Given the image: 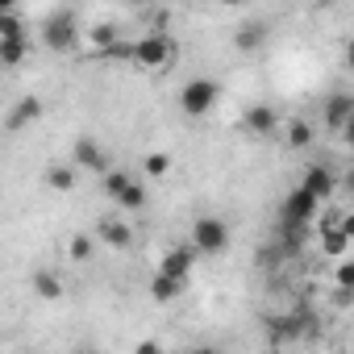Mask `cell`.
<instances>
[{"label":"cell","instance_id":"cell-10","mask_svg":"<svg viewBox=\"0 0 354 354\" xmlns=\"http://www.w3.org/2000/svg\"><path fill=\"white\" fill-rule=\"evenodd\" d=\"M350 238H354V221H350V217H342L333 230H325V234H321V250H325L329 259H346Z\"/></svg>","mask_w":354,"mask_h":354},{"label":"cell","instance_id":"cell-27","mask_svg":"<svg viewBox=\"0 0 354 354\" xmlns=\"http://www.w3.org/2000/svg\"><path fill=\"white\" fill-rule=\"evenodd\" d=\"M133 354H162V346L146 337V342H138V346H133Z\"/></svg>","mask_w":354,"mask_h":354},{"label":"cell","instance_id":"cell-2","mask_svg":"<svg viewBox=\"0 0 354 354\" xmlns=\"http://www.w3.org/2000/svg\"><path fill=\"white\" fill-rule=\"evenodd\" d=\"M217 100H221V84L209 80V75H196V80H188V84L180 88V109H184L188 117H205Z\"/></svg>","mask_w":354,"mask_h":354},{"label":"cell","instance_id":"cell-4","mask_svg":"<svg viewBox=\"0 0 354 354\" xmlns=\"http://www.w3.org/2000/svg\"><path fill=\"white\" fill-rule=\"evenodd\" d=\"M230 246V225L221 217H201L192 225V250L196 254H221Z\"/></svg>","mask_w":354,"mask_h":354},{"label":"cell","instance_id":"cell-14","mask_svg":"<svg viewBox=\"0 0 354 354\" xmlns=\"http://www.w3.org/2000/svg\"><path fill=\"white\" fill-rule=\"evenodd\" d=\"M34 296H38V300H63V296H67L63 275L50 271V267H38V271H34Z\"/></svg>","mask_w":354,"mask_h":354},{"label":"cell","instance_id":"cell-22","mask_svg":"<svg viewBox=\"0 0 354 354\" xmlns=\"http://www.w3.org/2000/svg\"><path fill=\"white\" fill-rule=\"evenodd\" d=\"M92 250H96V242H92L88 234H75V238L67 242V254H71V263H88V259H92Z\"/></svg>","mask_w":354,"mask_h":354},{"label":"cell","instance_id":"cell-8","mask_svg":"<svg viewBox=\"0 0 354 354\" xmlns=\"http://www.w3.org/2000/svg\"><path fill=\"white\" fill-rule=\"evenodd\" d=\"M271 329H275V337H288V342H296V337H313V333H317V317L300 308V313H288V317L271 321Z\"/></svg>","mask_w":354,"mask_h":354},{"label":"cell","instance_id":"cell-26","mask_svg":"<svg viewBox=\"0 0 354 354\" xmlns=\"http://www.w3.org/2000/svg\"><path fill=\"white\" fill-rule=\"evenodd\" d=\"M337 288H354V263H337Z\"/></svg>","mask_w":354,"mask_h":354},{"label":"cell","instance_id":"cell-17","mask_svg":"<svg viewBox=\"0 0 354 354\" xmlns=\"http://www.w3.org/2000/svg\"><path fill=\"white\" fill-rule=\"evenodd\" d=\"M313 138H317V129H313L304 117L288 121V146H292V150H304V146H313Z\"/></svg>","mask_w":354,"mask_h":354},{"label":"cell","instance_id":"cell-13","mask_svg":"<svg viewBox=\"0 0 354 354\" xmlns=\"http://www.w3.org/2000/svg\"><path fill=\"white\" fill-rule=\"evenodd\" d=\"M246 129H250L254 138H271V133L279 129V113H275L271 104H254V109H246Z\"/></svg>","mask_w":354,"mask_h":354},{"label":"cell","instance_id":"cell-29","mask_svg":"<svg viewBox=\"0 0 354 354\" xmlns=\"http://www.w3.org/2000/svg\"><path fill=\"white\" fill-rule=\"evenodd\" d=\"M71 354H100L96 346H80V350H71Z\"/></svg>","mask_w":354,"mask_h":354},{"label":"cell","instance_id":"cell-3","mask_svg":"<svg viewBox=\"0 0 354 354\" xmlns=\"http://www.w3.org/2000/svg\"><path fill=\"white\" fill-rule=\"evenodd\" d=\"M129 59L138 63V67H171V59H175V42L167 38V34H142L133 46H129Z\"/></svg>","mask_w":354,"mask_h":354},{"label":"cell","instance_id":"cell-19","mask_svg":"<svg viewBox=\"0 0 354 354\" xmlns=\"http://www.w3.org/2000/svg\"><path fill=\"white\" fill-rule=\"evenodd\" d=\"M88 42H92V46H100V55H104L109 46H117V42H121V34H117V26H113V21H100V26H92V30H88Z\"/></svg>","mask_w":354,"mask_h":354},{"label":"cell","instance_id":"cell-9","mask_svg":"<svg viewBox=\"0 0 354 354\" xmlns=\"http://www.w3.org/2000/svg\"><path fill=\"white\" fill-rule=\"evenodd\" d=\"M350 121H354V96H350V92H333V96L325 100V125L337 129V133H346Z\"/></svg>","mask_w":354,"mask_h":354},{"label":"cell","instance_id":"cell-6","mask_svg":"<svg viewBox=\"0 0 354 354\" xmlns=\"http://www.w3.org/2000/svg\"><path fill=\"white\" fill-rule=\"evenodd\" d=\"M71 167H88V171H96V175H104L113 162H109V154H104V146L92 138V133H84L80 142H75V150H71Z\"/></svg>","mask_w":354,"mask_h":354},{"label":"cell","instance_id":"cell-5","mask_svg":"<svg viewBox=\"0 0 354 354\" xmlns=\"http://www.w3.org/2000/svg\"><path fill=\"white\" fill-rule=\"evenodd\" d=\"M192 267H196V250H192V246H171V250L162 254V263H158V275H167V279H175V283H188Z\"/></svg>","mask_w":354,"mask_h":354},{"label":"cell","instance_id":"cell-1","mask_svg":"<svg viewBox=\"0 0 354 354\" xmlns=\"http://www.w3.org/2000/svg\"><path fill=\"white\" fill-rule=\"evenodd\" d=\"M42 42L50 50H71L80 42V17H75V9H55L42 21Z\"/></svg>","mask_w":354,"mask_h":354},{"label":"cell","instance_id":"cell-16","mask_svg":"<svg viewBox=\"0 0 354 354\" xmlns=\"http://www.w3.org/2000/svg\"><path fill=\"white\" fill-rule=\"evenodd\" d=\"M184 288H188V283H175V279H167V275H158V271H154V279H150V296H154L158 304H175Z\"/></svg>","mask_w":354,"mask_h":354},{"label":"cell","instance_id":"cell-11","mask_svg":"<svg viewBox=\"0 0 354 354\" xmlns=\"http://www.w3.org/2000/svg\"><path fill=\"white\" fill-rule=\"evenodd\" d=\"M300 188H304L317 205H325V201L333 196V188H337V184H333V171L317 162V167H308V175H304V184H300Z\"/></svg>","mask_w":354,"mask_h":354},{"label":"cell","instance_id":"cell-12","mask_svg":"<svg viewBox=\"0 0 354 354\" xmlns=\"http://www.w3.org/2000/svg\"><path fill=\"white\" fill-rule=\"evenodd\" d=\"M96 234H100V242L113 246V250H129V246H133V230H129L121 217H104V221L96 225Z\"/></svg>","mask_w":354,"mask_h":354},{"label":"cell","instance_id":"cell-15","mask_svg":"<svg viewBox=\"0 0 354 354\" xmlns=\"http://www.w3.org/2000/svg\"><path fill=\"white\" fill-rule=\"evenodd\" d=\"M263 42H267V21H259V17L242 21L238 34H234V46H238V50H259Z\"/></svg>","mask_w":354,"mask_h":354},{"label":"cell","instance_id":"cell-25","mask_svg":"<svg viewBox=\"0 0 354 354\" xmlns=\"http://www.w3.org/2000/svg\"><path fill=\"white\" fill-rule=\"evenodd\" d=\"M26 42H0V67H21Z\"/></svg>","mask_w":354,"mask_h":354},{"label":"cell","instance_id":"cell-18","mask_svg":"<svg viewBox=\"0 0 354 354\" xmlns=\"http://www.w3.org/2000/svg\"><path fill=\"white\" fill-rule=\"evenodd\" d=\"M0 42H26V21L13 9L0 13Z\"/></svg>","mask_w":354,"mask_h":354},{"label":"cell","instance_id":"cell-24","mask_svg":"<svg viewBox=\"0 0 354 354\" xmlns=\"http://www.w3.org/2000/svg\"><path fill=\"white\" fill-rule=\"evenodd\" d=\"M129 180H133L129 171H121V167H109V171H104V192H109V196L117 201V196H121V188H125Z\"/></svg>","mask_w":354,"mask_h":354},{"label":"cell","instance_id":"cell-28","mask_svg":"<svg viewBox=\"0 0 354 354\" xmlns=\"http://www.w3.org/2000/svg\"><path fill=\"white\" fill-rule=\"evenodd\" d=\"M184 354H225V350H217V346H192V350H184Z\"/></svg>","mask_w":354,"mask_h":354},{"label":"cell","instance_id":"cell-23","mask_svg":"<svg viewBox=\"0 0 354 354\" xmlns=\"http://www.w3.org/2000/svg\"><path fill=\"white\" fill-rule=\"evenodd\" d=\"M142 167H146V175H154V180H162V175L171 171V154H162V150H150V154L142 158Z\"/></svg>","mask_w":354,"mask_h":354},{"label":"cell","instance_id":"cell-21","mask_svg":"<svg viewBox=\"0 0 354 354\" xmlns=\"http://www.w3.org/2000/svg\"><path fill=\"white\" fill-rule=\"evenodd\" d=\"M117 205H121V209H129V213H138V209L146 205V188H142L138 180H129V184L121 188V196H117Z\"/></svg>","mask_w":354,"mask_h":354},{"label":"cell","instance_id":"cell-30","mask_svg":"<svg viewBox=\"0 0 354 354\" xmlns=\"http://www.w3.org/2000/svg\"><path fill=\"white\" fill-rule=\"evenodd\" d=\"M9 9H13V5H9V0H0V13H9Z\"/></svg>","mask_w":354,"mask_h":354},{"label":"cell","instance_id":"cell-7","mask_svg":"<svg viewBox=\"0 0 354 354\" xmlns=\"http://www.w3.org/2000/svg\"><path fill=\"white\" fill-rule=\"evenodd\" d=\"M38 117H42V100H38V96H21V100L9 109V117H5V133H26Z\"/></svg>","mask_w":354,"mask_h":354},{"label":"cell","instance_id":"cell-20","mask_svg":"<svg viewBox=\"0 0 354 354\" xmlns=\"http://www.w3.org/2000/svg\"><path fill=\"white\" fill-rule=\"evenodd\" d=\"M46 184H50L55 192H71V188H75V167H55V162H50Z\"/></svg>","mask_w":354,"mask_h":354}]
</instances>
